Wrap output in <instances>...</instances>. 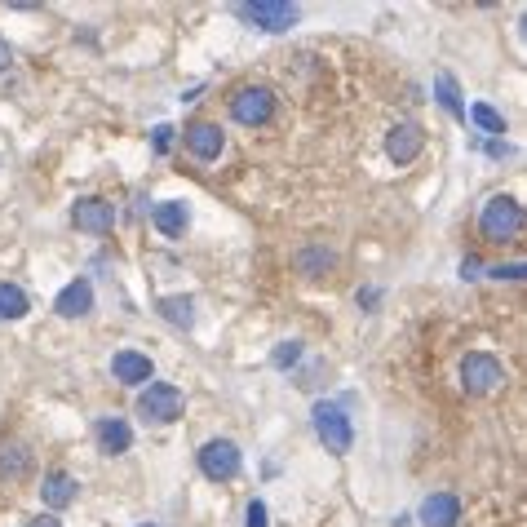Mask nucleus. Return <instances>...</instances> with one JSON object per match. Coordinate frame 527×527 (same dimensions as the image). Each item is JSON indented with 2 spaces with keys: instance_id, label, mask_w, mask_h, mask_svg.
Returning a JSON list of instances; mask_svg holds the SVG:
<instances>
[{
  "instance_id": "nucleus-1",
  "label": "nucleus",
  "mask_w": 527,
  "mask_h": 527,
  "mask_svg": "<svg viewBox=\"0 0 527 527\" xmlns=\"http://www.w3.org/2000/svg\"><path fill=\"white\" fill-rule=\"evenodd\" d=\"M310 421H315V434L319 443H324L328 452H350V443H355V430H350V417L337 408V403H315V412H310Z\"/></svg>"
},
{
  "instance_id": "nucleus-2",
  "label": "nucleus",
  "mask_w": 527,
  "mask_h": 527,
  "mask_svg": "<svg viewBox=\"0 0 527 527\" xmlns=\"http://www.w3.org/2000/svg\"><path fill=\"white\" fill-rule=\"evenodd\" d=\"M483 235H488L492 244H505V240H514L519 235V226H523V209H519V200L514 195H496V200H488V209H483Z\"/></svg>"
},
{
  "instance_id": "nucleus-3",
  "label": "nucleus",
  "mask_w": 527,
  "mask_h": 527,
  "mask_svg": "<svg viewBox=\"0 0 527 527\" xmlns=\"http://www.w3.org/2000/svg\"><path fill=\"white\" fill-rule=\"evenodd\" d=\"M231 116L248 124V129H257V124H266L275 116V93L266 89V85H244V89H235V98H231Z\"/></svg>"
},
{
  "instance_id": "nucleus-4",
  "label": "nucleus",
  "mask_w": 527,
  "mask_h": 527,
  "mask_svg": "<svg viewBox=\"0 0 527 527\" xmlns=\"http://www.w3.org/2000/svg\"><path fill=\"white\" fill-rule=\"evenodd\" d=\"M138 412L147 421H178L182 417V390L164 386V381H151V386L138 395Z\"/></svg>"
},
{
  "instance_id": "nucleus-5",
  "label": "nucleus",
  "mask_w": 527,
  "mask_h": 527,
  "mask_svg": "<svg viewBox=\"0 0 527 527\" xmlns=\"http://www.w3.org/2000/svg\"><path fill=\"white\" fill-rule=\"evenodd\" d=\"M235 14L244 18V23L262 27V31H288L297 23V5H284V0H257V5H240Z\"/></svg>"
},
{
  "instance_id": "nucleus-6",
  "label": "nucleus",
  "mask_w": 527,
  "mask_h": 527,
  "mask_svg": "<svg viewBox=\"0 0 527 527\" xmlns=\"http://www.w3.org/2000/svg\"><path fill=\"white\" fill-rule=\"evenodd\" d=\"M200 470L209 474V479H235L240 474V448H235L231 439H213L200 448Z\"/></svg>"
},
{
  "instance_id": "nucleus-7",
  "label": "nucleus",
  "mask_w": 527,
  "mask_h": 527,
  "mask_svg": "<svg viewBox=\"0 0 527 527\" xmlns=\"http://www.w3.org/2000/svg\"><path fill=\"white\" fill-rule=\"evenodd\" d=\"M461 381H465L470 395H492V390L505 381V372H501V364H496L492 355H470L461 364Z\"/></svg>"
},
{
  "instance_id": "nucleus-8",
  "label": "nucleus",
  "mask_w": 527,
  "mask_h": 527,
  "mask_svg": "<svg viewBox=\"0 0 527 527\" xmlns=\"http://www.w3.org/2000/svg\"><path fill=\"white\" fill-rule=\"evenodd\" d=\"M71 222H76L80 231H89V235H107L111 226H116V209H111L107 200H98V195H89V200H76Z\"/></svg>"
},
{
  "instance_id": "nucleus-9",
  "label": "nucleus",
  "mask_w": 527,
  "mask_h": 527,
  "mask_svg": "<svg viewBox=\"0 0 527 527\" xmlns=\"http://www.w3.org/2000/svg\"><path fill=\"white\" fill-rule=\"evenodd\" d=\"M461 523V501L452 492H434L421 501V527H457Z\"/></svg>"
},
{
  "instance_id": "nucleus-10",
  "label": "nucleus",
  "mask_w": 527,
  "mask_h": 527,
  "mask_svg": "<svg viewBox=\"0 0 527 527\" xmlns=\"http://www.w3.org/2000/svg\"><path fill=\"white\" fill-rule=\"evenodd\" d=\"M421 142H426V133L417 129V124H395L390 129V138H386V151H390V160H399V164H408V160H417L421 155Z\"/></svg>"
},
{
  "instance_id": "nucleus-11",
  "label": "nucleus",
  "mask_w": 527,
  "mask_h": 527,
  "mask_svg": "<svg viewBox=\"0 0 527 527\" xmlns=\"http://www.w3.org/2000/svg\"><path fill=\"white\" fill-rule=\"evenodd\" d=\"M222 129L209 120H195L186 124V147H191V155H200V160H213V155H222Z\"/></svg>"
},
{
  "instance_id": "nucleus-12",
  "label": "nucleus",
  "mask_w": 527,
  "mask_h": 527,
  "mask_svg": "<svg viewBox=\"0 0 527 527\" xmlns=\"http://www.w3.org/2000/svg\"><path fill=\"white\" fill-rule=\"evenodd\" d=\"M89 306H93V284L89 279H71V284L58 293V302H54V310L58 315H67V319L89 315Z\"/></svg>"
},
{
  "instance_id": "nucleus-13",
  "label": "nucleus",
  "mask_w": 527,
  "mask_h": 527,
  "mask_svg": "<svg viewBox=\"0 0 527 527\" xmlns=\"http://www.w3.org/2000/svg\"><path fill=\"white\" fill-rule=\"evenodd\" d=\"M111 372H116V381H124V386H142V381H151V359L138 355V350H120L111 359Z\"/></svg>"
},
{
  "instance_id": "nucleus-14",
  "label": "nucleus",
  "mask_w": 527,
  "mask_h": 527,
  "mask_svg": "<svg viewBox=\"0 0 527 527\" xmlns=\"http://www.w3.org/2000/svg\"><path fill=\"white\" fill-rule=\"evenodd\" d=\"M93 434H98V448L107 452V457H116V452H129V443H133L129 421H120V417H102Z\"/></svg>"
},
{
  "instance_id": "nucleus-15",
  "label": "nucleus",
  "mask_w": 527,
  "mask_h": 527,
  "mask_svg": "<svg viewBox=\"0 0 527 527\" xmlns=\"http://www.w3.org/2000/svg\"><path fill=\"white\" fill-rule=\"evenodd\" d=\"M40 496H45L49 510H62V505L76 501V479H71V474H62V470L45 474V488H40Z\"/></svg>"
},
{
  "instance_id": "nucleus-16",
  "label": "nucleus",
  "mask_w": 527,
  "mask_h": 527,
  "mask_svg": "<svg viewBox=\"0 0 527 527\" xmlns=\"http://www.w3.org/2000/svg\"><path fill=\"white\" fill-rule=\"evenodd\" d=\"M186 204L182 200H164V204H155V213H151V222H155V231H164V235H182L186 231Z\"/></svg>"
},
{
  "instance_id": "nucleus-17",
  "label": "nucleus",
  "mask_w": 527,
  "mask_h": 527,
  "mask_svg": "<svg viewBox=\"0 0 527 527\" xmlns=\"http://www.w3.org/2000/svg\"><path fill=\"white\" fill-rule=\"evenodd\" d=\"M160 315L169 319L173 328H182V333H191V328H195V302H191V297H164Z\"/></svg>"
},
{
  "instance_id": "nucleus-18",
  "label": "nucleus",
  "mask_w": 527,
  "mask_h": 527,
  "mask_svg": "<svg viewBox=\"0 0 527 527\" xmlns=\"http://www.w3.org/2000/svg\"><path fill=\"white\" fill-rule=\"evenodd\" d=\"M31 310L27 293L18 284H0V319H23Z\"/></svg>"
},
{
  "instance_id": "nucleus-19",
  "label": "nucleus",
  "mask_w": 527,
  "mask_h": 527,
  "mask_svg": "<svg viewBox=\"0 0 527 527\" xmlns=\"http://www.w3.org/2000/svg\"><path fill=\"white\" fill-rule=\"evenodd\" d=\"M434 89H439V102H443V107H448L457 120H465V107H461V89H457V80H452V76H439V80H434Z\"/></svg>"
},
{
  "instance_id": "nucleus-20",
  "label": "nucleus",
  "mask_w": 527,
  "mask_h": 527,
  "mask_svg": "<svg viewBox=\"0 0 527 527\" xmlns=\"http://www.w3.org/2000/svg\"><path fill=\"white\" fill-rule=\"evenodd\" d=\"M27 465H31V457L18 448V443H14V448H9V443L0 448V474H14V479H18V474H27Z\"/></svg>"
},
{
  "instance_id": "nucleus-21",
  "label": "nucleus",
  "mask_w": 527,
  "mask_h": 527,
  "mask_svg": "<svg viewBox=\"0 0 527 527\" xmlns=\"http://www.w3.org/2000/svg\"><path fill=\"white\" fill-rule=\"evenodd\" d=\"M470 120L479 124V129H488V133H505V120L496 116L492 107H483V102H479V107H470Z\"/></svg>"
},
{
  "instance_id": "nucleus-22",
  "label": "nucleus",
  "mask_w": 527,
  "mask_h": 527,
  "mask_svg": "<svg viewBox=\"0 0 527 527\" xmlns=\"http://www.w3.org/2000/svg\"><path fill=\"white\" fill-rule=\"evenodd\" d=\"M297 266H302L306 275H319V271H328V266H333V253H319V248H315V253L297 257Z\"/></svg>"
},
{
  "instance_id": "nucleus-23",
  "label": "nucleus",
  "mask_w": 527,
  "mask_h": 527,
  "mask_svg": "<svg viewBox=\"0 0 527 527\" xmlns=\"http://www.w3.org/2000/svg\"><path fill=\"white\" fill-rule=\"evenodd\" d=\"M297 359H302V346H297V341H284V346H279L275 355H271V364L275 368H293Z\"/></svg>"
},
{
  "instance_id": "nucleus-24",
  "label": "nucleus",
  "mask_w": 527,
  "mask_h": 527,
  "mask_svg": "<svg viewBox=\"0 0 527 527\" xmlns=\"http://www.w3.org/2000/svg\"><path fill=\"white\" fill-rule=\"evenodd\" d=\"M244 527H266V505L262 501H248V523Z\"/></svg>"
},
{
  "instance_id": "nucleus-25",
  "label": "nucleus",
  "mask_w": 527,
  "mask_h": 527,
  "mask_svg": "<svg viewBox=\"0 0 527 527\" xmlns=\"http://www.w3.org/2000/svg\"><path fill=\"white\" fill-rule=\"evenodd\" d=\"M169 142H173V129H169V124H160V129H155V151H169Z\"/></svg>"
},
{
  "instance_id": "nucleus-26",
  "label": "nucleus",
  "mask_w": 527,
  "mask_h": 527,
  "mask_svg": "<svg viewBox=\"0 0 527 527\" xmlns=\"http://www.w3.org/2000/svg\"><path fill=\"white\" fill-rule=\"evenodd\" d=\"M492 275H496V279H523V266H519V262H514V266H496Z\"/></svg>"
},
{
  "instance_id": "nucleus-27",
  "label": "nucleus",
  "mask_w": 527,
  "mask_h": 527,
  "mask_svg": "<svg viewBox=\"0 0 527 527\" xmlns=\"http://www.w3.org/2000/svg\"><path fill=\"white\" fill-rule=\"evenodd\" d=\"M9 62H14V54H9V45H5V40H0V76H5V71H9Z\"/></svg>"
},
{
  "instance_id": "nucleus-28",
  "label": "nucleus",
  "mask_w": 527,
  "mask_h": 527,
  "mask_svg": "<svg viewBox=\"0 0 527 527\" xmlns=\"http://www.w3.org/2000/svg\"><path fill=\"white\" fill-rule=\"evenodd\" d=\"M27 527H62V523L54 519V514H40V519H31Z\"/></svg>"
},
{
  "instance_id": "nucleus-29",
  "label": "nucleus",
  "mask_w": 527,
  "mask_h": 527,
  "mask_svg": "<svg viewBox=\"0 0 527 527\" xmlns=\"http://www.w3.org/2000/svg\"><path fill=\"white\" fill-rule=\"evenodd\" d=\"M461 275H465V279H474V275H479V257H470V262L461 266Z\"/></svg>"
},
{
  "instance_id": "nucleus-30",
  "label": "nucleus",
  "mask_w": 527,
  "mask_h": 527,
  "mask_svg": "<svg viewBox=\"0 0 527 527\" xmlns=\"http://www.w3.org/2000/svg\"><path fill=\"white\" fill-rule=\"evenodd\" d=\"M142 527H155V523H142Z\"/></svg>"
}]
</instances>
